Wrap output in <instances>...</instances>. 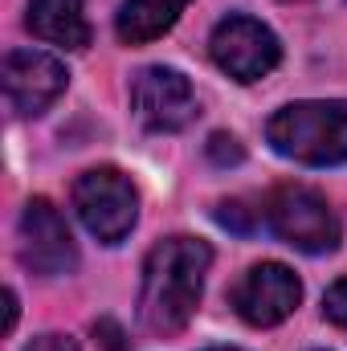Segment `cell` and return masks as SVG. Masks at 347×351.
I'll return each mask as SVG.
<instances>
[{
	"label": "cell",
	"instance_id": "1",
	"mask_svg": "<svg viewBox=\"0 0 347 351\" xmlns=\"http://www.w3.org/2000/svg\"><path fill=\"white\" fill-rule=\"evenodd\" d=\"M208 265L213 250L200 237H168L147 254L139 286V323L152 335H180L192 323Z\"/></svg>",
	"mask_w": 347,
	"mask_h": 351
},
{
	"label": "cell",
	"instance_id": "2",
	"mask_svg": "<svg viewBox=\"0 0 347 351\" xmlns=\"http://www.w3.org/2000/svg\"><path fill=\"white\" fill-rule=\"evenodd\" d=\"M265 139L278 156L327 168L347 160V102H290L265 123Z\"/></svg>",
	"mask_w": 347,
	"mask_h": 351
},
{
	"label": "cell",
	"instance_id": "3",
	"mask_svg": "<svg viewBox=\"0 0 347 351\" xmlns=\"http://www.w3.org/2000/svg\"><path fill=\"white\" fill-rule=\"evenodd\" d=\"M265 221L270 229L298 254H331L339 250V221L331 204L302 184H282L265 200Z\"/></svg>",
	"mask_w": 347,
	"mask_h": 351
},
{
	"label": "cell",
	"instance_id": "4",
	"mask_svg": "<svg viewBox=\"0 0 347 351\" xmlns=\"http://www.w3.org/2000/svg\"><path fill=\"white\" fill-rule=\"evenodd\" d=\"M74 208L102 245H119L135 229L139 196H135V184L119 168H90L74 184Z\"/></svg>",
	"mask_w": 347,
	"mask_h": 351
},
{
	"label": "cell",
	"instance_id": "5",
	"mask_svg": "<svg viewBox=\"0 0 347 351\" xmlns=\"http://www.w3.org/2000/svg\"><path fill=\"white\" fill-rule=\"evenodd\" d=\"M208 53H213L217 70L229 74V78L241 82V86L261 82V78L282 62V45H278V37H274L261 21L241 16V12L225 16V21L213 29V37H208Z\"/></svg>",
	"mask_w": 347,
	"mask_h": 351
},
{
	"label": "cell",
	"instance_id": "6",
	"mask_svg": "<svg viewBox=\"0 0 347 351\" xmlns=\"http://www.w3.org/2000/svg\"><path fill=\"white\" fill-rule=\"evenodd\" d=\"M131 106H135L139 123L147 131H160V135L184 131L196 119L192 82L180 70H168V66H147L131 78Z\"/></svg>",
	"mask_w": 347,
	"mask_h": 351
},
{
	"label": "cell",
	"instance_id": "7",
	"mask_svg": "<svg viewBox=\"0 0 347 351\" xmlns=\"http://www.w3.org/2000/svg\"><path fill=\"white\" fill-rule=\"evenodd\" d=\"M16 250H21L25 269L41 274V278H58V274H70L78 265V250H74L70 225L41 196L29 200L25 213H21V245Z\"/></svg>",
	"mask_w": 347,
	"mask_h": 351
},
{
	"label": "cell",
	"instance_id": "8",
	"mask_svg": "<svg viewBox=\"0 0 347 351\" xmlns=\"http://www.w3.org/2000/svg\"><path fill=\"white\" fill-rule=\"evenodd\" d=\"M66 66L53 58V53H41V49H12L4 58V94H8V106L25 119H37L45 114L62 94H66Z\"/></svg>",
	"mask_w": 347,
	"mask_h": 351
},
{
	"label": "cell",
	"instance_id": "9",
	"mask_svg": "<svg viewBox=\"0 0 347 351\" xmlns=\"http://www.w3.org/2000/svg\"><path fill=\"white\" fill-rule=\"evenodd\" d=\"M298 302H302V282L282 262L254 265L233 286V306L250 327H278L298 311Z\"/></svg>",
	"mask_w": 347,
	"mask_h": 351
},
{
	"label": "cell",
	"instance_id": "10",
	"mask_svg": "<svg viewBox=\"0 0 347 351\" xmlns=\"http://www.w3.org/2000/svg\"><path fill=\"white\" fill-rule=\"evenodd\" d=\"M29 33L62 45V49H86L90 45V25L82 12V0H29V16H25Z\"/></svg>",
	"mask_w": 347,
	"mask_h": 351
},
{
	"label": "cell",
	"instance_id": "11",
	"mask_svg": "<svg viewBox=\"0 0 347 351\" xmlns=\"http://www.w3.org/2000/svg\"><path fill=\"white\" fill-rule=\"evenodd\" d=\"M188 4L192 0H127L115 16V33L123 45H147L172 29Z\"/></svg>",
	"mask_w": 347,
	"mask_h": 351
},
{
	"label": "cell",
	"instance_id": "12",
	"mask_svg": "<svg viewBox=\"0 0 347 351\" xmlns=\"http://www.w3.org/2000/svg\"><path fill=\"white\" fill-rule=\"evenodd\" d=\"M261 217H265V208H254V204H246V200H221V204H217V221H221L229 233H241V237L258 233Z\"/></svg>",
	"mask_w": 347,
	"mask_h": 351
},
{
	"label": "cell",
	"instance_id": "13",
	"mask_svg": "<svg viewBox=\"0 0 347 351\" xmlns=\"http://www.w3.org/2000/svg\"><path fill=\"white\" fill-rule=\"evenodd\" d=\"M208 160L217 164V168H233V164H241L246 160V152H241V143L233 139V135H225V131H217V135H208Z\"/></svg>",
	"mask_w": 347,
	"mask_h": 351
},
{
	"label": "cell",
	"instance_id": "14",
	"mask_svg": "<svg viewBox=\"0 0 347 351\" xmlns=\"http://www.w3.org/2000/svg\"><path fill=\"white\" fill-rule=\"evenodd\" d=\"M323 315H327L335 327L347 331V278H339V282L323 294Z\"/></svg>",
	"mask_w": 347,
	"mask_h": 351
},
{
	"label": "cell",
	"instance_id": "15",
	"mask_svg": "<svg viewBox=\"0 0 347 351\" xmlns=\"http://www.w3.org/2000/svg\"><path fill=\"white\" fill-rule=\"evenodd\" d=\"M94 339L102 343V351H123L127 348V335H123V327H119L115 319H98V323H94Z\"/></svg>",
	"mask_w": 347,
	"mask_h": 351
},
{
	"label": "cell",
	"instance_id": "16",
	"mask_svg": "<svg viewBox=\"0 0 347 351\" xmlns=\"http://www.w3.org/2000/svg\"><path fill=\"white\" fill-rule=\"evenodd\" d=\"M25 351H78V343H74L70 335H58V331H49V335H37V339H33Z\"/></svg>",
	"mask_w": 347,
	"mask_h": 351
},
{
	"label": "cell",
	"instance_id": "17",
	"mask_svg": "<svg viewBox=\"0 0 347 351\" xmlns=\"http://www.w3.org/2000/svg\"><path fill=\"white\" fill-rule=\"evenodd\" d=\"M16 327V290H4V335Z\"/></svg>",
	"mask_w": 347,
	"mask_h": 351
},
{
	"label": "cell",
	"instance_id": "18",
	"mask_svg": "<svg viewBox=\"0 0 347 351\" xmlns=\"http://www.w3.org/2000/svg\"><path fill=\"white\" fill-rule=\"evenodd\" d=\"M208 351H237V348H208Z\"/></svg>",
	"mask_w": 347,
	"mask_h": 351
}]
</instances>
